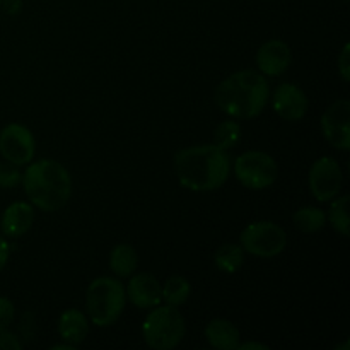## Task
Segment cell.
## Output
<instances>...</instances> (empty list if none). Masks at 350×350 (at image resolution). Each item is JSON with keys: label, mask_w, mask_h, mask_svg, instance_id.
<instances>
[{"label": "cell", "mask_w": 350, "mask_h": 350, "mask_svg": "<svg viewBox=\"0 0 350 350\" xmlns=\"http://www.w3.org/2000/svg\"><path fill=\"white\" fill-rule=\"evenodd\" d=\"M345 2H347V0H345Z\"/></svg>", "instance_id": "obj_31"}, {"label": "cell", "mask_w": 350, "mask_h": 350, "mask_svg": "<svg viewBox=\"0 0 350 350\" xmlns=\"http://www.w3.org/2000/svg\"><path fill=\"white\" fill-rule=\"evenodd\" d=\"M205 338L214 349L236 350L239 345V330L231 321L215 318L205 327Z\"/></svg>", "instance_id": "obj_15"}, {"label": "cell", "mask_w": 350, "mask_h": 350, "mask_svg": "<svg viewBox=\"0 0 350 350\" xmlns=\"http://www.w3.org/2000/svg\"><path fill=\"white\" fill-rule=\"evenodd\" d=\"M239 245L250 255L258 258H273L286 250L287 234L275 222H252L243 229Z\"/></svg>", "instance_id": "obj_6"}, {"label": "cell", "mask_w": 350, "mask_h": 350, "mask_svg": "<svg viewBox=\"0 0 350 350\" xmlns=\"http://www.w3.org/2000/svg\"><path fill=\"white\" fill-rule=\"evenodd\" d=\"M272 106L280 118L287 122H299L306 116L310 103L299 85L284 82L273 92Z\"/></svg>", "instance_id": "obj_11"}, {"label": "cell", "mask_w": 350, "mask_h": 350, "mask_svg": "<svg viewBox=\"0 0 350 350\" xmlns=\"http://www.w3.org/2000/svg\"><path fill=\"white\" fill-rule=\"evenodd\" d=\"M337 198V197H335ZM349 195L344 197H338L337 200H334V204L328 208V221L334 226V229L337 232H340L342 236L350 234V224H349Z\"/></svg>", "instance_id": "obj_21"}, {"label": "cell", "mask_w": 350, "mask_h": 350, "mask_svg": "<svg viewBox=\"0 0 350 350\" xmlns=\"http://www.w3.org/2000/svg\"><path fill=\"white\" fill-rule=\"evenodd\" d=\"M321 132L335 149H350V103L347 99H340L328 106L321 116Z\"/></svg>", "instance_id": "obj_10"}, {"label": "cell", "mask_w": 350, "mask_h": 350, "mask_svg": "<svg viewBox=\"0 0 350 350\" xmlns=\"http://www.w3.org/2000/svg\"><path fill=\"white\" fill-rule=\"evenodd\" d=\"M36 140L27 126L10 123L0 132V154L16 166H24L34 159Z\"/></svg>", "instance_id": "obj_8"}, {"label": "cell", "mask_w": 350, "mask_h": 350, "mask_svg": "<svg viewBox=\"0 0 350 350\" xmlns=\"http://www.w3.org/2000/svg\"><path fill=\"white\" fill-rule=\"evenodd\" d=\"M187 325L176 306L152 308L142 323V335L146 344L156 350H171L183 340Z\"/></svg>", "instance_id": "obj_5"}, {"label": "cell", "mask_w": 350, "mask_h": 350, "mask_svg": "<svg viewBox=\"0 0 350 350\" xmlns=\"http://www.w3.org/2000/svg\"><path fill=\"white\" fill-rule=\"evenodd\" d=\"M34 224V207L26 202H14L3 211L0 228L9 238H19L26 234Z\"/></svg>", "instance_id": "obj_14"}, {"label": "cell", "mask_w": 350, "mask_h": 350, "mask_svg": "<svg viewBox=\"0 0 350 350\" xmlns=\"http://www.w3.org/2000/svg\"><path fill=\"white\" fill-rule=\"evenodd\" d=\"M270 89L265 75L255 70H239L229 75L215 89V103L232 118L258 116L269 103Z\"/></svg>", "instance_id": "obj_2"}, {"label": "cell", "mask_w": 350, "mask_h": 350, "mask_svg": "<svg viewBox=\"0 0 350 350\" xmlns=\"http://www.w3.org/2000/svg\"><path fill=\"white\" fill-rule=\"evenodd\" d=\"M0 2H2V0H0Z\"/></svg>", "instance_id": "obj_32"}, {"label": "cell", "mask_w": 350, "mask_h": 350, "mask_svg": "<svg viewBox=\"0 0 350 350\" xmlns=\"http://www.w3.org/2000/svg\"><path fill=\"white\" fill-rule=\"evenodd\" d=\"M190 293V282L181 275L170 277L163 286V299L170 306H181L183 303H187Z\"/></svg>", "instance_id": "obj_20"}, {"label": "cell", "mask_w": 350, "mask_h": 350, "mask_svg": "<svg viewBox=\"0 0 350 350\" xmlns=\"http://www.w3.org/2000/svg\"><path fill=\"white\" fill-rule=\"evenodd\" d=\"M214 262L221 272L234 273L241 269L243 262H245V250L236 243H226L215 252Z\"/></svg>", "instance_id": "obj_18"}, {"label": "cell", "mask_w": 350, "mask_h": 350, "mask_svg": "<svg viewBox=\"0 0 350 350\" xmlns=\"http://www.w3.org/2000/svg\"><path fill=\"white\" fill-rule=\"evenodd\" d=\"M338 70L345 82L350 81V44L345 43L342 48V53L338 57Z\"/></svg>", "instance_id": "obj_25"}, {"label": "cell", "mask_w": 350, "mask_h": 350, "mask_svg": "<svg viewBox=\"0 0 350 350\" xmlns=\"http://www.w3.org/2000/svg\"><path fill=\"white\" fill-rule=\"evenodd\" d=\"M23 181V173L19 166L9 163H0V188H16Z\"/></svg>", "instance_id": "obj_23"}, {"label": "cell", "mask_w": 350, "mask_h": 350, "mask_svg": "<svg viewBox=\"0 0 350 350\" xmlns=\"http://www.w3.org/2000/svg\"><path fill=\"white\" fill-rule=\"evenodd\" d=\"M293 53H291L289 44L280 40H270L260 46L256 53V65L260 72L269 77L282 75L289 68Z\"/></svg>", "instance_id": "obj_13"}, {"label": "cell", "mask_w": 350, "mask_h": 350, "mask_svg": "<svg viewBox=\"0 0 350 350\" xmlns=\"http://www.w3.org/2000/svg\"><path fill=\"white\" fill-rule=\"evenodd\" d=\"M238 349L239 350H269L267 345L258 344V342H245V344H241V342H239Z\"/></svg>", "instance_id": "obj_29"}, {"label": "cell", "mask_w": 350, "mask_h": 350, "mask_svg": "<svg viewBox=\"0 0 350 350\" xmlns=\"http://www.w3.org/2000/svg\"><path fill=\"white\" fill-rule=\"evenodd\" d=\"M174 171L187 190L214 191L228 181L231 157L215 144L187 147L174 156Z\"/></svg>", "instance_id": "obj_1"}, {"label": "cell", "mask_w": 350, "mask_h": 350, "mask_svg": "<svg viewBox=\"0 0 350 350\" xmlns=\"http://www.w3.org/2000/svg\"><path fill=\"white\" fill-rule=\"evenodd\" d=\"M0 5L3 7V10H5L7 14L16 16V14H19L21 9H23V0H2Z\"/></svg>", "instance_id": "obj_27"}, {"label": "cell", "mask_w": 350, "mask_h": 350, "mask_svg": "<svg viewBox=\"0 0 350 350\" xmlns=\"http://www.w3.org/2000/svg\"><path fill=\"white\" fill-rule=\"evenodd\" d=\"M58 334L67 344L79 345L89 334V321L79 310H67L58 320Z\"/></svg>", "instance_id": "obj_16"}, {"label": "cell", "mask_w": 350, "mask_h": 350, "mask_svg": "<svg viewBox=\"0 0 350 350\" xmlns=\"http://www.w3.org/2000/svg\"><path fill=\"white\" fill-rule=\"evenodd\" d=\"M14 304L7 297H0V332L5 330L14 320Z\"/></svg>", "instance_id": "obj_24"}, {"label": "cell", "mask_w": 350, "mask_h": 350, "mask_svg": "<svg viewBox=\"0 0 350 350\" xmlns=\"http://www.w3.org/2000/svg\"><path fill=\"white\" fill-rule=\"evenodd\" d=\"M21 347H23V344L16 335L5 330L0 332V350H19Z\"/></svg>", "instance_id": "obj_26"}, {"label": "cell", "mask_w": 350, "mask_h": 350, "mask_svg": "<svg viewBox=\"0 0 350 350\" xmlns=\"http://www.w3.org/2000/svg\"><path fill=\"white\" fill-rule=\"evenodd\" d=\"M293 221L301 232H306V234H314V232H318L323 229L325 222H327V214H325L321 208L303 207V208H299L297 212H294Z\"/></svg>", "instance_id": "obj_19"}, {"label": "cell", "mask_w": 350, "mask_h": 350, "mask_svg": "<svg viewBox=\"0 0 350 350\" xmlns=\"http://www.w3.org/2000/svg\"><path fill=\"white\" fill-rule=\"evenodd\" d=\"M21 183L31 204L44 212L60 211L70 200L72 178L58 161L40 159L29 163Z\"/></svg>", "instance_id": "obj_3"}, {"label": "cell", "mask_w": 350, "mask_h": 350, "mask_svg": "<svg viewBox=\"0 0 350 350\" xmlns=\"http://www.w3.org/2000/svg\"><path fill=\"white\" fill-rule=\"evenodd\" d=\"M9 255H10L9 243L0 236V272H2V269L7 265V262H9Z\"/></svg>", "instance_id": "obj_28"}, {"label": "cell", "mask_w": 350, "mask_h": 350, "mask_svg": "<svg viewBox=\"0 0 350 350\" xmlns=\"http://www.w3.org/2000/svg\"><path fill=\"white\" fill-rule=\"evenodd\" d=\"M239 139H241V126L236 122H232V120L222 122L214 132V144L224 150L236 147Z\"/></svg>", "instance_id": "obj_22"}, {"label": "cell", "mask_w": 350, "mask_h": 350, "mask_svg": "<svg viewBox=\"0 0 350 350\" xmlns=\"http://www.w3.org/2000/svg\"><path fill=\"white\" fill-rule=\"evenodd\" d=\"M344 181L340 164L334 157H320L310 170V190L320 202H330L338 195Z\"/></svg>", "instance_id": "obj_9"}, {"label": "cell", "mask_w": 350, "mask_h": 350, "mask_svg": "<svg viewBox=\"0 0 350 350\" xmlns=\"http://www.w3.org/2000/svg\"><path fill=\"white\" fill-rule=\"evenodd\" d=\"M234 174L243 187L250 190H265L277 181L279 166L270 154L248 150L236 157Z\"/></svg>", "instance_id": "obj_7"}, {"label": "cell", "mask_w": 350, "mask_h": 350, "mask_svg": "<svg viewBox=\"0 0 350 350\" xmlns=\"http://www.w3.org/2000/svg\"><path fill=\"white\" fill-rule=\"evenodd\" d=\"M130 303L139 310H152L163 301V286L150 273H137L125 289Z\"/></svg>", "instance_id": "obj_12"}, {"label": "cell", "mask_w": 350, "mask_h": 350, "mask_svg": "<svg viewBox=\"0 0 350 350\" xmlns=\"http://www.w3.org/2000/svg\"><path fill=\"white\" fill-rule=\"evenodd\" d=\"M75 345H70V344H60V345H53V350H74Z\"/></svg>", "instance_id": "obj_30"}, {"label": "cell", "mask_w": 350, "mask_h": 350, "mask_svg": "<svg viewBox=\"0 0 350 350\" xmlns=\"http://www.w3.org/2000/svg\"><path fill=\"white\" fill-rule=\"evenodd\" d=\"M137 265H139V256L137 252L126 243L122 245H116L115 248L109 253V269L113 270V273L118 277H130L135 272Z\"/></svg>", "instance_id": "obj_17"}, {"label": "cell", "mask_w": 350, "mask_h": 350, "mask_svg": "<svg viewBox=\"0 0 350 350\" xmlns=\"http://www.w3.org/2000/svg\"><path fill=\"white\" fill-rule=\"evenodd\" d=\"M126 293L122 282L111 277L92 280L85 293V310L96 327H111L125 310Z\"/></svg>", "instance_id": "obj_4"}]
</instances>
